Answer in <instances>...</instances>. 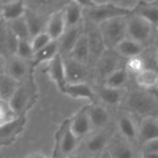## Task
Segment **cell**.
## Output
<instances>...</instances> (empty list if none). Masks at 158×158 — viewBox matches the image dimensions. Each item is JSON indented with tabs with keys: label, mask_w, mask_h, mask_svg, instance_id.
Instances as JSON below:
<instances>
[{
	"label": "cell",
	"mask_w": 158,
	"mask_h": 158,
	"mask_svg": "<svg viewBox=\"0 0 158 158\" xmlns=\"http://www.w3.org/2000/svg\"><path fill=\"white\" fill-rule=\"evenodd\" d=\"M100 33L104 38L106 46L110 50H115L117 45L121 41L128 37L127 33V17L125 16H118L115 19H111L106 21L104 24L99 25Z\"/></svg>",
	"instance_id": "obj_1"
},
{
	"label": "cell",
	"mask_w": 158,
	"mask_h": 158,
	"mask_svg": "<svg viewBox=\"0 0 158 158\" xmlns=\"http://www.w3.org/2000/svg\"><path fill=\"white\" fill-rule=\"evenodd\" d=\"M71 120H66V123L61 127L57 142L54 146V157L53 158H69L71 157L74 150L78 148L79 138L71 131Z\"/></svg>",
	"instance_id": "obj_2"
},
{
	"label": "cell",
	"mask_w": 158,
	"mask_h": 158,
	"mask_svg": "<svg viewBox=\"0 0 158 158\" xmlns=\"http://www.w3.org/2000/svg\"><path fill=\"white\" fill-rule=\"evenodd\" d=\"M127 104L132 111H135L145 117L150 116V113L158 110V99L149 94L146 90L133 91L127 99Z\"/></svg>",
	"instance_id": "obj_3"
},
{
	"label": "cell",
	"mask_w": 158,
	"mask_h": 158,
	"mask_svg": "<svg viewBox=\"0 0 158 158\" xmlns=\"http://www.w3.org/2000/svg\"><path fill=\"white\" fill-rule=\"evenodd\" d=\"M153 27L149 21H146L140 15H133L131 17H127V33L128 38H132L135 41L144 45L152 37Z\"/></svg>",
	"instance_id": "obj_4"
},
{
	"label": "cell",
	"mask_w": 158,
	"mask_h": 158,
	"mask_svg": "<svg viewBox=\"0 0 158 158\" xmlns=\"http://www.w3.org/2000/svg\"><path fill=\"white\" fill-rule=\"evenodd\" d=\"M123 57L118 56L116 50H108L95 63V78L103 79V82L118 69H123Z\"/></svg>",
	"instance_id": "obj_5"
},
{
	"label": "cell",
	"mask_w": 158,
	"mask_h": 158,
	"mask_svg": "<svg viewBox=\"0 0 158 158\" xmlns=\"http://www.w3.org/2000/svg\"><path fill=\"white\" fill-rule=\"evenodd\" d=\"M85 15L87 20L90 21L91 25H102L104 24L106 21L111 19H115V17H118V16H127L128 13L120 11V9L115 8L111 4V0L110 3L106 4L103 7H92V8H88L87 11H85Z\"/></svg>",
	"instance_id": "obj_6"
},
{
	"label": "cell",
	"mask_w": 158,
	"mask_h": 158,
	"mask_svg": "<svg viewBox=\"0 0 158 158\" xmlns=\"http://www.w3.org/2000/svg\"><path fill=\"white\" fill-rule=\"evenodd\" d=\"M66 67L67 85H78V83H87L88 79V66L85 63L75 61L70 56H63Z\"/></svg>",
	"instance_id": "obj_7"
},
{
	"label": "cell",
	"mask_w": 158,
	"mask_h": 158,
	"mask_svg": "<svg viewBox=\"0 0 158 158\" xmlns=\"http://www.w3.org/2000/svg\"><path fill=\"white\" fill-rule=\"evenodd\" d=\"M86 36L88 40V46H90V54H91V61L94 63H96L99 59L102 58V56L104 54L108 49L106 46L104 38H103L100 29L96 25H91L90 28H87L86 31Z\"/></svg>",
	"instance_id": "obj_8"
},
{
	"label": "cell",
	"mask_w": 158,
	"mask_h": 158,
	"mask_svg": "<svg viewBox=\"0 0 158 158\" xmlns=\"http://www.w3.org/2000/svg\"><path fill=\"white\" fill-rule=\"evenodd\" d=\"M90 106L88 107H83L81 111L77 112L70 120H71V131L79 140L87 136L94 128H92V123L90 118Z\"/></svg>",
	"instance_id": "obj_9"
},
{
	"label": "cell",
	"mask_w": 158,
	"mask_h": 158,
	"mask_svg": "<svg viewBox=\"0 0 158 158\" xmlns=\"http://www.w3.org/2000/svg\"><path fill=\"white\" fill-rule=\"evenodd\" d=\"M48 73L52 81L56 83V86L61 90L62 92L65 91V88L67 86V78H66V67H65V58L62 54L53 59L52 62H49Z\"/></svg>",
	"instance_id": "obj_10"
},
{
	"label": "cell",
	"mask_w": 158,
	"mask_h": 158,
	"mask_svg": "<svg viewBox=\"0 0 158 158\" xmlns=\"http://www.w3.org/2000/svg\"><path fill=\"white\" fill-rule=\"evenodd\" d=\"M66 31H67V25H66L65 13H63V11L54 12L52 16H49L46 32H48L49 36L52 37V40L59 41Z\"/></svg>",
	"instance_id": "obj_11"
},
{
	"label": "cell",
	"mask_w": 158,
	"mask_h": 158,
	"mask_svg": "<svg viewBox=\"0 0 158 158\" xmlns=\"http://www.w3.org/2000/svg\"><path fill=\"white\" fill-rule=\"evenodd\" d=\"M138 140L142 145L145 142L158 140V118L154 116H148L142 118L138 129Z\"/></svg>",
	"instance_id": "obj_12"
},
{
	"label": "cell",
	"mask_w": 158,
	"mask_h": 158,
	"mask_svg": "<svg viewBox=\"0 0 158 158\" xmlns=\"http://www.w3.org/2000/svg\"><path fill=\"white\" fill-rule=\"evenodd\" d=\"M27 6L24 2H2V17L8 23H12L17 19H21L27 13Z\"/></svg>",
	"instance_id": "obj_13"
},
{
	"label": "cell",
	"mask_w": 158,
	"mask_h": 158,
	"mask_svg": "<svg viewBox=\"0 0 158 158\" xmlns=\"http://www.w3.org/2000/svg\"><path fill=\"white\" fill-rule=\"evenodd\" d=\"M85 33V31H82V27H75V28H69L65 32V34L62 36V38L59 40V50H61L62 56H69L74 46L77 45V42L79 41L81 36Z\"/></svg>",
	"instance_id": "obj_14"
},
{
	"label": "cell",
	"mask_w": 158,
	"mask_h": 158,
	"mask_svg": "<svg viewBox=\"0 0 158 158\" xmlns=\"http://www.w3.org/2000/svg\"><path fill=\"white\" fill-rule=\"evenodd\" d=\"M115 50H116V53L118 54V56H121L123 58L132 59V58H136V57L141 56L142 52H144V45L135 41V40L127 37L124 41H121L120 44H118Z\"/></svg>",
	"instance_id": "obj_15"
},
{
	"label": "cell",
	"mask_w": 158,
	"mask_h": 158,
	"mask_svg": "<svg viewBox=\"0 0 158 158\" xmlns=\"http://www.w3.org/2000/svg\"><path fill=\"white\" fill-rule=\"evenodd\" d=\"M108 152L111 153L112 158H137V153L135 148L125 138L115 140L108 148Z\"/></svg>",
	"instance_id": "obj_16"
},
{
	"label": "cell",
	"mask_w": 158,
	"mask_h": 158,
	"mask_svg": "<svg viewBox=\"0 0 158 158\" xmlns=\"http://www.w3.org/2000/svg\"><path fill=\"white\" fill-rule=\"evenodd\" d=\"M110 144V136L104 131L92 135L86 141V150L92 154H102L107 150V145Z\"/></svg>",
	"instance_id": "obj_17"
},
{
	"label": "cell",
	"mask_w": 158,
	"mask_h": 158,
	"mask_svg": "<svg viewBox=\"0 0 158 158\" xmlns=\"http://www.w3.org/2000/svg\"><path fill=\"white\" fill-rule=\"evenodd\" d=\"M63 13H65L67 29L81 27V21L85 12H83V7L79 2H70L63 9Z\"/></svg>",
	"instance_id": "obj_18"
},
{
	"label": "cell",
	"mask_w": 158,
	"mask_h": 158,
	"mask_svg": "<svg viewBox=\"0 0 158 158\" xmlns=\"http://www.w3.org/2000/svg\"><path fill=\"white\" fill-rule=\"evenodd\" d=\"M25 20H27V24H28V28H29V32H31L32 38L44 33V32H46V25H48L49 17H44L41 15H38L33 11H27Z\"/></svg>",
	"instance_id": "obj_19"
},
{
	"label": "cell",
	"mask_w": 158,
	"mask_h": 158,
	"mask_svg": "<svg viewBox=\"0 0 158 158\" xmlns=\"http://www.w3.org/2000/svg\"><path fill=\"white\" fill-rule=\"evenodd\" d=\"M63 94L73 99H82V100H94L95 94L90 85L87 83H78V85H67Z\"/></svg>",
	"instance_id": "obj_20"
},
{
	"label": "cell",
	"mask_w": 158,
	"mask_h": 158,
	"mask_svg": "<svg viewBox=\"0 0 158 158\" xmlns=\"http://www.w3.org/2000/svg\"><path fill=\"white\" fill-rule=\"evenodd\" d=\"M69 56L78 62L88 65V62L91 61V54H90V46H88V40H87L86 33H83L81 36L79 41L77 42V45L74 46L73 52Z\"/></svg>",
	"instance_id": "obj_21"
},
{
	"label": "cell",
	"mask_w": 158,
	"mask_h": 158,
	"mask_svg": "<svg viewBox=\"0 0 158 158\" xmlns=\"http://www.w3.org/2000/svg\"><path fill=\"white\" fill-rule=\"evenodd\" d=\"M90 118L92 123L94 129H103L108 125L110 123V113L103 106L100 104H94L90 106Z\"/></svg>",
	"instance_id": "obj_22"
},
{
	"label": "cell",
	"mask_w": 158,
	"mask_h": 158,
	"mask_svg": "<svg viewBox=\"0 0 158 158\" xmlns=\"http://www.w3.org/2000/svg\"><path fill=\"white\" fill-rule=\"evenodd\" d=\"M19 81L9 77L7 73L2 74V77H0V98H2V100L9 102L19 90Z\"/></svg>",
	"instance_id": "obj_23"
},
{
	"label": "cell",
	"mask_w": 158,
	"mask_h": 158,
	"mask_svg": "<svg viewBox=\"0 0 158 158\" xmlns=\"http://www.w3.org/2000/svg\"><path fill=\"white\" fill-rule=\"evenodd\" d=\"M27 73H28L27 61L19 58L17 56L9 58V61L7 63V74L9 77L15 78L16 81H21L27 75Z\"/></svg>",
	"instance_id": "obj_24"
},
{
	"label": "cell",
	"mask_w": 158,
	"mask_h": 158,
	"mask_svg": "<svg viewBox=\"0 0 158 158\" xmlns=\"http://www.w3.org/2000/svg\"><path fill=\"white\" fill-rule=\"evenodd\" d=\"M137 15L149 21L153 27L158 28V3L157 2H141L137 8Z\"/></svg>",
	"instance_id": "obj_25"
},
{
	"label": "cell",
	"mask_w": 158,
	"mask_h": 158,
	"mask_svg": "<svg viewBox=\"0 0 158 158\" xmlns=\"http://www.w3.org/2000/svg\"><path fill=\"white\" fill-rule=\"evenodd\" d=\"M118 131L127 141L133 142L138 140V129L129 116H121L118 118Z\"/></svg>",
	"instance_id": "obj_26"
},
{
	"label": "cell",
	"mask_w": 158,
	"mask_h": 158,
	"mask_svg": "<svg viewBox=\"0 0 158 158\" xmlns=\"http://www.w3.org/2000/svg\"><path fill=\"white\" fill-rule=\"evenodd\" d=\"M19 42L20 40L9 28H6L2 31V49L6 50L11 57H15L17 54Z\"/></svg>",
	"instance_id": "obj_27"
},
{
	"label": "cell",
	"mask_w": 158,
	"mask_h": 158,
	"mask_svg": "<svg viewBox=\"0 0 158 158\" xmlns=\"http://www.w3.org/2000/svg\"><path fill=\"white\" fill-rule=\"evenodd\" d=\"M98 95L103 103H106L108 106H115V104H118V103L121 102L124 92H123V88L121 90H116V88L100 86L98 90Z\"/></svg>",
	"instance_id": "obj_28"
},
{
	"label": "cell",
	"mask_w": 158,
	"mask_h": 158,
	"mask_svg": "<svg viewBox=\"0 0 158 158\" xmlns=\"http://www.w3.org/2000/svg\"><path fill=\"white\" fill-rule=\"evenodd\" d=\"M58 54H61L59 50V42L52 41L46 48L34 54V63H42V62H52Z\"/></svg>",
	"instance_id": "obj_29"
},
{
	"label": "cell",
	"mask_w": 158,
	"mask_h": 158,
	"mask_svg": "<svg viewBox=\"0 0 158 158\" xmlns=\"http://www.w3.org/2000/svg\"><path fill=\"white\" fill-rule=\"evenodd\" d=\"M136 82L142 90H150L158 86V73L152 69H145L142 73L136 75Z\"/></svg>",
	"instance_id": "obj_30"
},
{
	"label": "cell",
	"mask_w": 158,
	"mask_h": 158,
	"mask_svg": "<svg viewBox=\"0 0 158 158\" xmlns=\"http://www.w3.org/2000/svg\"><path fill=\"white\" fill-rule=\"evenodd\" d=\"M127 81H128V70H127V67H123V69L116 70L115 73H112L111 75L103 82V86L110 87V88H116V90H121V88L125 86Z\"/></svg>",
	"instance_id": "obj_31"
},
{
	"label": "cell",
	"mask_w": 158,
	"mask_h": 158,
	"mask_svg": "<svg viewBox=\"0 0 158 158\" xmlns=\"http://www.w3.org/2000/svg\"><path fill=\"white\" fill-rule=\"evenodd\" d=\"M28 99H29V94H28V88L24 87V86H20L19 90L16 91V94L12 96V99L9 100V104L13 108V111L19 113L21 112L24 108H25L27 103H28Z\"/></svg>",
	"instance_id": "obj_32"
},
{
	"label": "cell",
	"mask_w": 158,
	"mask_h": 158,
	"mask_svg": "<svg viewBox=\"0 0 158 158\" xmlns=\"http://www.w3.org/2000/svg\"><path fill=\"white\" fill-rule=\"evenodd\" d=\"M8 28L16 34V37L19 40H32L25 16L21 17V19L15 20V21H12V23H8Z\"/></svg>",
	"instance_id": "obj_33"
},
{
	"label": "cell",
	"mask_w": 158,
	"mask_h": 158,
	"mask_svg": "<svg viewBox=\"0 0 158 158\" xmlns=\"http://www.w3.org/2000/svg\"><path fill=\"white\" fill-rule=\"evenodd\" d=\"M21 118H16L11 123H7V124H3L2 125V129H0V136H2V141H7V140H11L12 137L16 136V133L20 131L21 128Z\"/></svg>",
	"instance_id": "obj_34"
},
{
	"label": "cell",
	"mask_w": 158,
	"mask_h": 158,
	"mask_svg": "<svg viewBox=\"0 0 158 158\" xmlns=\"http://www.w3.org/2000/svg\"><path fill=\"white\" fill-rule=\"evenodd\" d=\"M16 56L19 58L24 59V61H28V59H31V58H34V50H33V46H32V40H20Z\"/></svg>",
	"instance_id": "obj_35"
},
{
	"label": "cell",
	"mask_w": 158,
	"mask_h": 158,
	"mask_svg": "<svg viewBox=\"0 0 158 158\" xmlns=\"http://www.w3.org/2000/svg\"><path fill=\"white\" fill-rule=\"evenodd\" d=\"M16 118H19L17 113L13 111L9 102L2 100V103H0V120H2V125L7 124V123H11L13 120H16Z\"/></svg>",
	"instance_id": "obj_36"
},
{
	"label": "cell",
	"mask_w": 158,
	"mask_h": 158,
	"mask_svg": "<svg viewBox=\"0 0 158 158\" xmlns=\"http://www.w3.org/2000/svg\"><path fill=\"white\" fill-rule=\"evenodd\" d=\"M111 4L115 8L128 13L131 11H137L141 2H138V0H111Z\"/></svg>",
	"instance_id": "obj_37"
},
{
	"label": "cell",
	"mask_w": 158,
	"mask_h": 158,
	"mask_svg": "<svg viewBox=\"0 0 158 158\" xmlns=\"http://www.w3.org/2000/svg\"><path fill=\"white\" fill-rule=\"evenodd\" d=\"M52 41H54V40H52V37L48 34V32H44L41 34H38V36L33 37L32 38V46H33L34 54L38 53L40 50H42L44 48H46Z\"/></svg>",
	"instance_id": "obj_38"
},
{
	"label": "cell",
	"mask_w": 158,
	"mask_h": 158,
	"mask_svg": "<svg viewBox=\"0 0 158 158\" xmlns=\"http://www.w3.org/2000/svg\"><path fill=\"white\" fill-rule=\"evenodd\" d=\"M127 70H128V73H133V74H136V75H138L140 73H142L145 70L144 59L140 58V57L128 59L127 61Z\"/></svg>",
	"instance_id": "obj_39"
},
{
	"label": "cell",
	"mask_w": 158,
	"mask_h": 158,
	"mask_svg": "<svg viewBox=\"0 0 158 158\" xmlns=\"http://www.w3.org/2000/svg\"><path fill=\"white\" fill-rule=\"evenodd\" d=\"M142 156H158V140L145 142L142 145Z\"/></svg>",
	"instance_id": "obj_40"
},
{
	"label": "cell",
	"mask_w": 158,
	"mask_h": 158,
	"mask_svg": "<svg viewBox=\"0 0 158 158\" xmlns=\"http://www.w3.org/2000/svg\"><path fill=\"white\" fill-rule=\"evenodd\" d=\"M27 158H48L42 152H33L31 154H28Z\"/></svg>",
	"instance_id": "obj_41"
},
{
	"label": "cell",
	"mask_w": 158,
	"mask_h": 158,
	"mask_svg": "<svg viewBox=\"0 0 158 158\" xmlns=\"http://www.w3.org/2000/svg\"><path fill=\"white\" fill-rule=\"evenodd\" d=\"M99 158H112V156H111V153L108 152V149H107L106 152H103V153H102L100 157H99Z\"/></svg>",
	"instance_id": "obj_42"
},
{
	"label": "cell",
	"mask_w": 158,
	"mask_h": 158,
	"mask_svg": "<svg viewBox=\"0 0 158 158\" xmlns=\"http://www.w3.org/2000/svg\"><path fill=\"white\" fill-rule=\"evenodd\" d=\"M142 158H158V156H142Z\"/></svg>",
	"instance_id": "obj_43"
},
{
	"label": "cell",
	"mask_w": 158,
	"mask_h": 158,
	"mask_svg": "<svg viewBox=\"0 0 158 158\" xmlns=\"http://www.w3.org/2000/svg\"><path fill=\"white\" fill-rule=\"evenodd\" d=\"M69 158H86V157H83V156H71V157H69Z\"/></svg>",
	"instance_id": "obj_44"
},
{
	"label": "cell",
	"mask_w": 158,
	"mask_h": 158,
	"mask_svg": "<svg viewBox=\"0 0 158 158\" xmlns=\"http://www.w3.org/2000/svg\"><path fill=\"white\" fill-rule=\"evenodd\" d=\"M157 42H158V28H157Z\"/></svg>",
	"instance_id": "obj_45"
},
{
	"label": "cell",
	"mask_w": 158,
	"mask_h": 158,
	"mask_svg": "<svg viewBox=\"0 0 158 158\" xmlns=\"http://www.w3.org/2000/svg\"><path fill=\"white\" fill-rule=\"evenodd\" d=\"M157 62H158V50H157Z\"/></svg>",
	"instance_id": "obj_46"
},
{
	"label": "cell",
	"mask_w": 158,
	"mask_h": 158,
	"mask_svg": "<svg viewBox=\"0 0 158 158\" xmlns=\"http://www.w3.org/2000/svg\"><path fill=\"white\" fill-rule=\"evenodd\" d=\"M92 158H95V157H92Z\"/></svg>",
	"instance_id": "obj_47"
},
{
	"label": "cell",
	"mask_w": 158,
	"mask_h": 158,
	"mask_svg": "<svg viewBox=\"0 0 158 158\" xmlns=\"http://www.w3.org/2000/svg\"><path fill=\"white\" fill-rule=\"evenodd\" d=\"M157 118H158V117H157Z\"/></svg>",
	"instance_id": "obj_48"
}]
</instances>
